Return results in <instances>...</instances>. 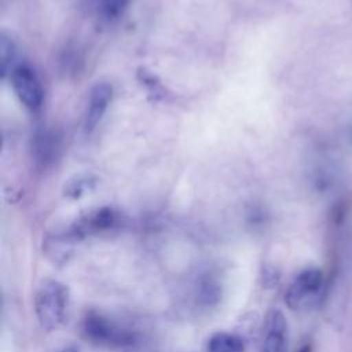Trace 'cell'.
I'll return each instance as SVG.
<instances>
[{
  "label": "cell",
  "mask_w": 352,
  "mask_h": 352,
  "mask_svg": "<svg viewBox=\"0 0 352 352\" xmlns=\"http://www.w3.org/2000/svg\"><path fill=\"white\" fill-rule=\"evenodd\" d=\"M69 289L59 280L44 279L34 294V312L38 324L45 331L63 326L69 312Z\"/></svg>",
  "instance_id": "6da1fadb"
},
{
  "label": "cell",
  "mask_w": 352,
  "mask_h": 352,
  "mask_svg": "<svg viewBox=\"0 0 352 352\" xmlns=\"http://www.w3.org/2000/svg\"><path fill=\"white\" fill-rule=\"evenodd\" d=\"M324 283L323 272L316 267L302 270L289 285L285 301L292 309H301L312 305L319 297Z\"/></svg>",
  "instance_id": "7a4b0ae2"
},
{
  "label": "cell",
  "mask_w": 352,
  "mask_h": 352,
  "mask_svg": "<svg viewBox=\"0 0 352 352\" xmlns=\"http://www.w3.org/2000/svg\"><path fill=\"white\" fill-rule=\"evenodd\" d=\"M12 89L18 100L30 111H37L43 104V87L37 73L29 65H16L10 74Z\"/></svg>",
  "instance_id": "3957f363"
},
{
  "label": "cell",
  "mask_w": 352,
  "mask_h": 352,
  "mask_svg": "<svg viewBox=\"0 0 352 352\" xmlns=\"http://www.w3.org/2000/svg\"><path fill=\"white\" fill-rule=\"evenodd\" d=\"M82 329L87 338L98 344L124 345L131 342V336L128 331L120 329L106 318L96 314H89L84 319Z\"/></svg>",
  "instance_id": "277c9868"
},
{
  "label": "cell",
  "mask_w": 352,
  "mask_h": 352,
  "mask_svg": "<svg viewBox=\"0 0 352 352\" xmlns=\"http://www.w3.org/2000/svg\"><path fill=\"white\" fill-rule=\"evenodd\" d=\"M287 348V322L282 311L271 309L264 320L263 337L260 341L261 352H286Z\"/></svg>",
  "instance_id": "5b68a950"
},
{
  "label": "cell",
  "mask_w": 352,
  "mask_h": 352,
  "mask_svg": "<svg viewBox=\"0 0 352 352\" xmlns=\"http://www.w3.org/2000/svg\"><path fill=\"white\" fill-rule=\"evenodd\" d=\"M113 98V88L107 82H98L89 91L84 129L87 133H91L98 124L102 121L110 102Z\"/></svg>",
  "instance_id": "8992f818"
},
{
  "label": "cell",
  "mask_w": 352,
  "mask_h": 352,
  "mask_svg": "<svg viewBox=\"0 0 352 352\" xmlns=\"http://www.w3.org/2000/svg\"><path fill=\"white\" fill-rule=\"evenodd\" d=\"M245 344L241 337L220 331L210 337L206 352H243Z\"/></svg>",
  "instance_id": "52a82bcc"
},
{
  "label": "cell",
  "mask_w": 352,
  "mask_h": 352,
  "mask_svg": "<svg viewBox=\"0 0 352 352\" xmlns=\"http://www.w3.org/2000/svg\"><path fill=\"white\" fill-rule=\"evenodd\" d=\"M16 58V45L12 38H10L6 33L0 34V70L1 77L7 78L15 69L14 62Z\"/></svg>",
  "instance_id": "ba28073f"
},
{
  "label": "cell",
  "mask_w": 352,
  "mask_h": 352,
  "mask_svg": "<svg viewBox=\"0 0 352 352\" xmlns=\"http://www.w3.org/2000/svg\"><path fill=\"white\" fill-rule=\"evenodd\" d=\"M131 3L132 0H100V14L109 22L116 21L125 12Z\"/></svg>",
  "instance_id": "9c48e42d"
},
{
  "label": "cell",
  "mask_w": 352,
  "mask_h": 352,
  "mask_svg": "<svg viewBox=\"0 0 352 352\" xmlns=\"http://www.w3.org/2000/svg\"><path fill=\"white\" fill-rule=\"evenodd\" d=\"M59 352H78V349L74 348V346H65V348L60 349Z\"/></svg>",
  "instance_id": "30bf717a"
},
{
  "label": "cell",
  "mask_w": 352,
  "mask_h": 352,
  "mask_svg": "<svg viewBox=\"0 0 352 352\" xmlns=\"http://www.w3.org/2000/svg\"><path fill=\"white\" fill-rule=\"evenodd\" d=\"M298 352H311V348H309V345H305V346H302Z\"/></svg>",
  "instance_id": "8fae6325"
}]
</instances>
